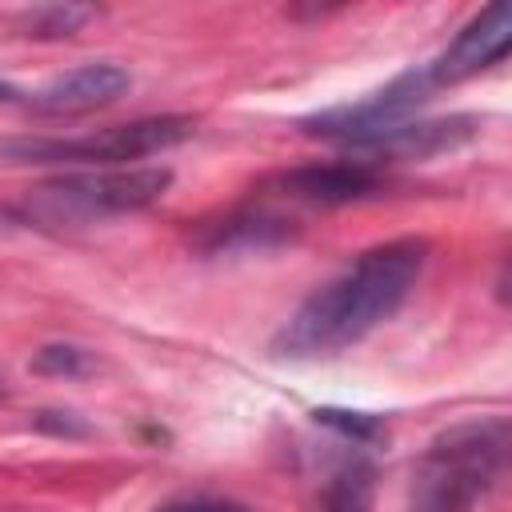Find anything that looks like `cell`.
<instances>
[{"label":"cell","mask_w":512,"mask_h":512,"mask_svg":"<svg viewBox=\"0 0 512 512\" xmlns=\"http://www.w3.org/2000/svg\"><path fill=\"white\" fill-rule=\"evenodd\" d=\"M428 260V244L416 236H400L360 252L344 272L320 284L276 332L272 348L280 356H336L376 332L384 320L400 312L412 296Z\"/></svg>","instance_id":"obj_1"},{"label":"cell","mask_w":512,"mask_h":512,"mask_svg":"<svg viewBox=\"0 0 512 512\" xmlns=\"http://www.w3.org/2000/svg\"><path fill=\"white\" fill-rule=\"evenodd\" d=\"M508 464V420L480 416L444 428L412 468L408 512H472Z\"/></svg>","instance_id":"obj_2"},{"label":"cell","mask_w":512,"mask_h":512,"mask_svg":"<svg viewBox=\"0 0 512 512\" xmlns=\"http://www.w3.org/2000/svg\"><path fill=\"white\" fill-rule=\"evenodd\" d=\"M172 184V172L160 164H120L56 176L28 192L20 212L40 224H96L108 216L140 212L156 204Z\"/></svg>","instance_id":"obj_3"},{"label":"cell","mask_w":512,"mask_h":512,"mask_svg":"<svg viewBox=\"0 0 512 512\" xmlns=\"http://www.w3.org/2000/svg\"><path fill=\"white\" fill-rule=\"evenodd\" d=\"M192 132L196 124L188 116H144L132 124H112L88 136H72V140H12V144H0V152L8 160H40V164L80 160L96 168H120L128 160H144L164 148H176Z\"/></svg>","instance_id":"obj_4"},{"label":"cell","mask_w":512,"mask_h":512,"mask_svg":"<svg viewBox=\"0 0 512 512\" xmlns=\"http://www.w3.org/2000/svg\"><path fill=\"white\" fill-rule=\"evenodd\" d=\"M428 96H432V84H428L424 68H412L356 104H340V108H324L316 116H304L300 128L308 136L328 140V144H344V148L376 156L404 124L416 120V112L424 108Z\"/></svg>","instance_id":"obj_5"},{"label":"cell","mask_w":512,"mask_h":512,"mask_svg":"<svg viewBox=\"0 0 512 512\" xmlns=\"http://www.w3.org/2000/svg\"><path fill=\"white\" fill-rule=\"evenodd\" d=\"M508 44H512V12H508V4H492L480 16H472L436 60L424 64V76L432 88L460 84V80L500 64L508 56Z\"/></svg>","instance_id":"obj_6"},{"label":"cell","mask_w":512,"mask_h":512,"mask_svg":"<svg viewBox=\"0 0 512 512\" xmlns=\"http://www.w3.org/2000/svg\"><path fill=\"white\" fill-rule=\"evenodd\" d=\"M128 88H132L128 68H120L112 60H96V64H80V68L52 76L44 88L32 92V108L44 116H80V112L108 108Z\"/></svg>","instance_id":"obj_7"},{"label":"cell","mask_w":512,"mask_h":512,"mask_svg":"<svg viewBox=\"0 0 512 512\" xmlns=\"http://www.w3.org/2000/svg\"><path fill=\"white\" fill-rule=\"evenodd\" d=\"M380 172L372 160H332V164H304L276 180V192H284L296 204H352L380 188Z\"/></svg>","instance_id":"obj_8"},{"label":"cell","mask_w":512,"mask_h":512,"mask_svg":"<svg viewBox=\"0 0 512 512\" xmlns=\"http://www.w3.org/2000/svg\"><path fill=\"white\" fill-rule=\"evenodd\" d=\"M292 236V224L264 208V204H248L228 212L220 224H208V232L200 236V244L208 252H224V248H264V244H280Z\"/></svg>","instance_id":"obj_9"},{"label":"cell","mask_w":512,"mask_h":512,"mask_svg":"<svg viewBox=\"0 0 512 512\" xmlns=\"http://www.w3.org/2000/svg\"><path fill=\"white\" fill-rule=\"evenodd\" d=\"M376 464L368 456H348L320 492V512H372Z\"/></svg>","instance_id":"obj_10"},{"label":"cell","mask_w":512,"mask_h":512,"mask_svg":"<svg viewBox=\"0 0 512 512\" xmlns=\"http://www.w3.org/2000/svg\"><path fill=\"white\" fill-rule=\"evenodd\" d=\"M88 20H96V8H84V4H40V8H28L24 12L28 36H48V40L72 36Z\"/></svg>","instance_id":"obj_11"},{"label":"cell","mask_w":512,"mask_h":512,"mask_svg":"<svg viewBox=\"0 0 512 512\" xmlns=\"http://www.w3.org/2000/svg\"><path fill=\"white\" fill-rule=\"evenodd\" d=\"M32 368L44 376H80L92 368V352H84L76 344H48L32 356Z\"/></svg>","instance_id":"obj_12"},{"label":"cell","mask_w":512,"mask_h":512,"mask_svg":"<svg viewBox=\"0 0 512 512\" xmlns=\"http://www.w3.org/2000/svg\"><path fill=\"white\" fill-rule=\"evenodd\" d=\"M320 424H328V428H336V432H344L352 444H368V440H376L380 432H384V424L376 420V416H368V412H344V408H316L312 412Z\"/></svg>","instance_id":"obj_13"},{"label":"cell","mask_w":512,"mask_h":512,"mask_svg":"<svg viewBox=\"0 0 512 512\" xmlns=\"http://www.w3.org/2000/svg\"><path fill=\"white\" fill-rule=\"evenodd\" d=\"M156 512H248L236 500H220V496H184V500H168Z\"/></svg>","instance_id":"obj_14"},{"label":"cell","mask_w":512,"mask_h":512,"mask_svg":"<svg viewBox=\"0 0 512 512\" xmlns=\"http://www.w3.org/2000/svg\"><path fill=\"white\" fill-rule=\"evenodd\" d=\"M12 96H16V88L12 84H0V100H12Z\"/></svg>","instance_id":"obj_15"},{"label":"cell","mask_w":512,"mask_h":512,"mask_svg":"<svg viewBox=\"0 0 512 512\" xmlns=\"http://www.w3.org/2000/svg\"><path fill=\"white\" fill-rule=\"evenodd\" d=\"M0 396H4V376H0Z\"/></svg>","instance_id":"obj_16"}]
</instances>
